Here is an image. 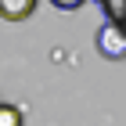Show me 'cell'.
<instances>
[{"instance_id":"cell-5","label":"cell","mask_w":126,"mask_h":126,"mask_svg":"<svg viewBox=\"0 0 126 126\" xmlns=\"http://www.w3.org/2000/svg\"><path fill=\"white\" fill-rule=\"evenodd\" d=\"M50 4H54L58 11H79L83 4H87V0H50Z\"/></svg>"},{"instance_id":"cell-4","label":"cell","mask_w":126,"mask_h":126,"mask_svg":"<svg viewBox=\"0 0 126 126\" xmlns=\"http://www.w3.org/2000/svg\"><path fill=\"white\" fill-rule=\"evenodd\" d=\"M105 18H108V22H115V25H126V0H115V4L105 11Z\"/></svg>"},{"instance_id":"cell-2","label":"cell","mask_w":126,"mask_h":126,"mask_svg":"<svg viewBox=\"0 0 126 126\" xmlns=\"http://www.w3.org/2000/svg\"><path fill=\"white\" fill-rule=\"evenodd\" d=\"M36 4L40 0H0V18L11 22V25H15V22H25L32 11H36Z\"/></svg>"},{"instance_id":"cell-3","label":"cell","mask_w":126,"mask_h":126,"mask_svg":"<svg viewBox=\"0 0 126 126\" xmlns=\"http://www.w3.org/2000/svg\"><path fill=\"white\" fill-rule=\"evenodd\" d=\"M0 126H25L22 108H18V105H4V101H0Z\"/></svg>"},{"instance_id":"cell-1","label":"cell","mask_w":126,"mask_h":126,"mask_svg":"<svg viewBox=\"0 0 126 126\" xmlns=\"http://www.w3.org/2000/svg\"><path fill=\"white\" fill-rule=\"evenodd\" d=\"M94 47H97V54H101V58H108V61H123V58H126V32H123V25H115V22L105 18V25H101V29H97V36H94Z\"/></svg>"},{"instance_id":"cell-6","label":"cell","mask_w":126,"mask_h":126,"mask_svg":"<svg viewBox=\"0 0 126 126\" xmlns=\"http://www.w3.org/2000/svg\"><path fill=\"white\" fill-rule=\"evenodd\" d=\"M97 4H101V7H105V11H108V7H112V4H115V0H97Z\"/></svg>"}]
</instances>
